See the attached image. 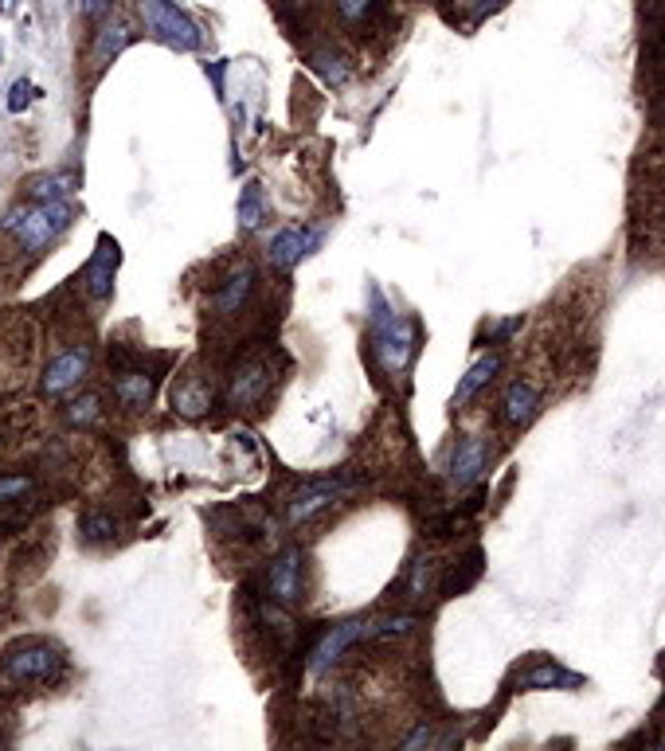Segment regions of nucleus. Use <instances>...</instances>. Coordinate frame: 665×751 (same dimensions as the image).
<instances>
[{
  "label": "nucleus",
  "instance_id": "1",
  "mask_svg": "<svg viewBox=\"0 0 665 751\" xmlns=\"http://www.w3.org/2000/svg\"><path fill=\"white\" fill-rule=\"evenodd\" d=\"M368 345H372L380 372L392 376V380H400L419 353V325L407 313L395 310L376 282L368 286Z\"/></svg>",
  "mask_w": 665,
  "mask_h": 751
},
{
  "label": "nucleus",
  "instance_id": "2",
  "mask_svg": "<svg viewBox=\"0 0 665 751\" xmlns=\"http://www.w3.org/2000/svg\"><path fill=\"white\" fill-rule=\"evenodd\" d=\"M71 219H75V212H71L67 200H47V204H36V200H32V204L12 207L9 216L0 219V231L9 235L20 251L44 254L47 247L56 243L59 235L71 227Z\"/></svg>",
  "mask_w": 665,
  "mask_h": 751
},
{
  "label": "nucleus",
  "instance_id": "3",
  "mask_svg": "<svg viewBox=\"0 0 665 751\" xmlns=\"http://www.w3.org/2000/svg\"><path fill=\"white\" fill-rule=\"evenodd\" d=\"M67 673V657L63 649H56L51 642L39 639H24L12 642L0 657V686L4 689H51L59 686V677Z\"/></svg>",
  "mask_w": 665,
  "mask_h": 751
},
{
  "label": "nucleus",
  "instance_id": "4",
  "mask_svg": "<svg viewBox=\"0 0 665 751\" xmlns=\"http://www.w3.org/2000/svg\"><path fill=\"white\" fill-rule=\"evenodd\" d=\"M138 12L145 20V28H150V36L173 47V51H197L200 47V28L177 9V0H141Z\"/></svg>",
  "mask_w": 665,
  "mask_h": 751
},
{
  "label": "nucleus",
  "instance_id": "5",
  "mask_svg": "<svg viewBox=\"0 0 665 751\" xmlns=\"http://www.w3.org/2000/svg\"><path fill=\"white\" fill-rule=\"evenodd\" d=\"M266 595L274 607H298L306 599V552L298 545L282 548L266 568Z\"/></svg>",
  "mask_w": 665,
  "mask_h": 751
},
{
  "label": "nucleus",
  "instance_id": "6",
  "mask_svg": "<svg viewBox=\"0 0 665 751\" xmlns=\"http://www.w3.org/2000/svg\"><path fill=\"white\" fill-rule=\"evenodd\" d=\"M345 489H348V481H341V478H321V481L298 486L290 493V501H286V525H294V528L310 525L318 513H325L329 505H337Z\"/></svg>",
  "mask_w": 665,
  "mask_h": 751
},
{
  "label": "nucleus",
  "instance_id": "7",
  "mask_svg": "<svg viewBox=\"0 0 665 751\" xmlns=\"http://www.w3.org/2000/svg\"><path fill=\"white\" fill-rule=\"evenodd\" d=\"M489 454H494V451H489V442L482 439V434H462V439L450 446L447 462H442V469H447V481L454 489L474 486V481L486 474Z\"/></svg>",
  "mask_w": 665,
  "mask_h": 751
},
{
  "label": "nucleus",
  "instance_id": "8",
  "mask_svg": "<svg viewBox=\"0 0 665 751\" xmlns=\"http://www.w3.org/2000/svg\"><path fill=\"white\" fill-rule=\"evenodd\" d=\"M321 239H325V231L321 227H282V231L271 235V247H266V259H271L274 271H294V266L301 263V259H310L313 251L321 247Z\"/></svg>",
  "mask_w": 665,
  "mask_h": 751
},
{
  "label": "nucleus",
  "instance_id": "9",
  "mask_svg": "<svg viewBox=\"0 0 665 751\" xmlns=\"http://www.w3.org/2000/svg\"><path fill=\"white\" fill-rule=\"evenodd\" d=\"M271 365H266L263 357H247L244 365L235 368L231 380H227V400H231V407H239V412H251V407H259L271 395Z\"/></svg>",
  "mask_w": 665,
  "mask_h": 751
},
{
  "label": "nucleus",
  "instance_id": "10",
  "mask_svg": "<svg viewBox=\"0 0 665 751\" xmlns=\"http://www.w3.org/2000/svg\"><path fill=\"white\" fill-rule=\"evenodd\" d=\"M86 372H91V345H71L51 357V365L44 368V380H39V384H44L47 395H67L83 384Z\"/></svg>",
  "mask_w": 665,
  "mask_h": 751
},
{
  "label": "nucleus",
  "instance_id": "11",
  "mask_svg": "<svg viewBox=\"0 0 665 751\" xmlns=\"http://www.w3.org/2000/svg\"><path fill=\"white\" fill-rule=\"evenodd\" d=\"M365 627H368L365 619H345L337 627H329L318 639V646L310 649V673H329L345 657L348 646H356V642L365 639Z\"/></svg>",
  "mask_w": 665,
  "mask_h": 751
},
{
  "label": "nucleus",
  "instance_id": "12",
  "mask_svg": "<svg viewBox=\"0 0 665 751\" xmlns=\"http://www.w3.org/2000/svg\"><path fill=\"white\" fill-rule=\"evenodd\" d=\"M118 263H122V251H118V243H114L110 235H103L98 247H94V254H91V263L83 266V286L94 301H106L114 294V274H118Z\"/></svg>",
  "mask_w": 665,
  "mask_h": 751
},
{
  "label": "nucleus",
  "instance_id": "13",
  "mask_svg": "<svg viewBox=\"0 0 665 751\" xmlns=\"http://www.w3.org/2000/svg\"><path fill=\"white\" fill-rule=\"evenodd\" d=\"M254 282H259V274H254L251 263H239L231 274H227L224 282L216 286V294H212V310L219 313V318H231V313H239L247 306V298L254 294Z\"/></svg>",
  "mask_w": 665,
  "mask_h": 751
},
{
  "label": "nucleus",
  "instance_id": "14",
  "mask_svg": "<svg viewBox=\"0 0 665 751\" xmlns=\"http://www.w3.org/2000/svg\"><path fill=\"white\" fill-rule=\"evenodd\" d=\"M541 404H544V395L533 380H513V384L506 388V400H501V419H506L509 427H529V422L541 415Z\"/></svg>",
  "mask_w": 665,
  "mask_h": 751
},
{
  "label": "nucleus",
  "instance_id": "15",
  "mask_svg": "<svg viewBox=\"0 0 665 751\" xmlns=\"http://www.w3.org/2000/svg\"><path fill=\"white\" fill-rule=\"evenodd\" d=\"M583 677L572 673V669H563L560 661H536L533 669H525V673L516 677V689L521 693H541V689H580Z\"/></svg>",
  "mask_w": 665,
  "mask_h": 751
},
{
  "label": "nucleus",
  "instance_id": "16",
  "mask_svg": "<svg viewBox=\"0 0 665 751\" xmlns=\"http://www.w3.org/2000/svg\"><path fill=\"white\" fill-rule=\"evenodd\" d=\"M173 412L185 419H204L212 412V388L200 376H185L180 384H173Z\"/></svg>",
  "mask_w": 665,
  "mask_h": 751
},
{
  "label": "nucleus",
  "instance_id": "17",
  "mask_svg": "<svg viewBox=\"0 0 665 751\" xmlns=\"http://www.w3.org/2000/svg\"><path fill=\"white\" fill-rule=\"evenodd\" d=\"M497 372H501V353H486V357L474 360V365L466 368V376L459 380V388H454V407H466L482 388L494 384Z\"/></svg>",
  "mask_w": 665,
  "mask_h": 751
},
{
  "label": "nucleus",
  "instance_id": "18",
  "mask_svg": "<svg viewBox=\"0 0 665 751\" xmlns=\"http://www.w3.org/2000/svg\"><path fill=\"white\" fill-rule=\"evenodd\" d=\"M114 395H118V404H126V407H150L153 376L145 372V368H126V372H118V380H114Z\"/></svg>",
  "mask_w": 665,
  "mask_h": 751
},
{
  "label": "nucleus",
  "instance_id": "19",
  "mask_svg": "<svg viewBox=\"0 0 665 751\" xmlns=\"http://www.w3.org/2000/svg\"><path fill=\"white\" fill-rule=\"evenodd\" d=\"M235 219L244 231H259L266 224V204H263V184L259 180H247L244 192H239V204H235Z\"/></svg>",
  "mask_w": 665,
  "mask_h": 751
},
{
  "label": "nucleus",
  "instance_id": "20",
  "mask_svg": "<svg viewBox=\"0 0 665 751\" xmlns=\"http://www.w3.org/2000/svg\"><path fill=\"white\" fill-rule=\"evenodd\" d=\"M435 583H439V560H435V556H419V560L412 563V572H407L403 592H407V599L423 603L435 595Z\"/></svg>",
  "mask_w": 665,
  "mask_h": 751
},
{
  "label": "nucleus",
  "instance_id": "21",
  "mask_svg": "<svg viewBox=\"0 0 665 751\" xmlns=\"http://www.w3.org/2000/svg\"><path fill=\"white\" fill-rule=\"evenodd\" d=\"M419 630V615H384L365 627V642H395Z\"/></svg>",
  "mask_w": 665,
  "mask_h": 751
},
{
  "label": "nucleus",
  "instance_id": "22",
  "mask_svg": "<svg viewBox=\"0 0 665 751\" xmlns=\"http://www.w3.org/2000/svg\"><path fill=\"white\" fill-rule=\"evenodd\" d=\"M114 533H118V521L106 509H86L79 516V540L83 545H106V540H114Z\"/></svg>",
  "mask_w": 665,
  "mask_h": 751
},
{
  "label": "nucleus",
  "instance_id": "23",
  "mask_svg": "<svg viewBox=\"0 0 665 751\" xmlns=\"http://www.w3.org/2000/svg\"><path fill=\"white\" fill-rule=\"evenodd\" d=\"M133 32L126 28V24H110V28L98 32V39H94V67L103 71L106 63H114V56H122L126 47H130Z\"/></svg>",
  "mask_w": 665,
  "mask_h": 751
},
{
  "label": "nucleus",
  "instance_id": "24",
  "mask_svg": "<svg viewBox=\"0 0 665 751\" xmlns=\"http://www.w3.org/2000/svg\"><path fill=\"white\" fill-rule=\"evenodd\" d=\"M310 67L318 71L321 79H325L329 86H345L348 79H353V67H348V59L341 56V51H313L310 56Z\"/></svg>",
  "mask_w": 665,
  "mask_h": 751
},
{
  "label": "nucleus",
  "instance_id": "25",
  "mask_svg": "<svg viewBox=\"0 0 665 751\" xmlns=\"http://www.w3.org/2000/svg\"><path fill=\"white\" fill-rule=\"evenodd\" d=\"M63 419L71 422V427H79V431H86V427H94V422L103 419V400L98 395H79V400H71V404L63 407Z\"/></svg>",
  "mask_w": 665,
  "mask_h": 751
},
{
  "label": "nucleus",
  "instance_id": "26",
  "mask_svg": "<svg viewBox=\"0 0 665 751\" xmlns=\"http://www.w3.org/2000/svg\"><path fill=\"white\" fill-rule=\"evenodd\" d=\"M75 192V177H63V172H56V177H36L28 184V196L36 200V204H47V200H67Z\"/></svg>",
  "mask_w": 665,
  "mask_h": 751
},
{
  "label": "nucleus",
  "instance_id": "27",
  "mask_svg": "<svg viewBox=\"0 0 665 751\" xmlns=\"http://www.w3.org/2000/svg\"><path fill=\"white\" fill-rule=\"evenodd\" d=\"M44 545H24L16 548V556H12V575L16 580H36L39 572H44Z\"/></svg>",
  "mask_w": 665,
  "mask_h": 751
},
{
  "label": "nucleus",
  "instance_id": "28",
  "mask_svg": "<svg viewBox=\"0 0 665 751\" xmlns=\"http://www.w3.org/2000/svg\"><path fill=\"white\" fill-rule=\"evenodd\" d=\"M376 9H380V0H337V16L348 28H365Z\"/></svg>",
  "mask_w": 665,
  "mask_h": 751
},
{
  "label": "nucleus",
  "instance_id": "29",
  "mask_svg": "<svg viewBox=\"0 0 665 751\" xmlns=\"http://www.w3.org/2000/svg\"><path fill=\"white\" fill-rule=\"evenodd\" d=\"M24 493H32V478H28V474H12V478H0V505H4V501H20Z\"/></svg>",
  "mask_w": 665,
  "mask_h": 751
},
{
  "label": "nucleus",
  "instance_id": "30",
  "mask_svg": "<svg viewBox=\"0 0 665 751\" xmlns=\"http://www.w3.org/2000/svg\"><path fill=\"white\" fill-rule=\"evenodd\" d=\"M36 86L28 83V79H20V83H12V91H9V114H20V110H28V103L36 98Z\"/></svg>",
  "mask_w": 665,
  "mask_h": 751
},
{
  "label": "nucleus",
  "instance_id": "31",
  "mask_svg": "<svg viewBox=\"0 0 665 751\" xmlns=\"http://www.w3.org/2000/svg\"><path fill=\"white\" fill-rule=\"evenodd\" d=\"M423 743H427V748H431V743H435V732H431V724H427V720L415 724V732L403 736L400 748H403V751H412V748H423Z\"/></svg>",
  "mask_w": 665,
  "mask_h": 751
},
{
  "label": "nucleus",
  "instance_id": "32",
  "mask_svg": "<svg viewBox=\"0 0 665 751\" xmlns=\"http://www.w3.org/2000/svg\"><path fill=\"white\" fill-rule=\"evenodd\" d=\"M110 4L114 0H79V12H83V20H98Z\"/></svg>",
  "mask_w": 665,
  "mask_h": 751
},
{
  "label": "nucleus",
  "instance_id": "33",
  "mask_svg": "<svg viewBox=\"0 0 665 751\" xmlns=\"http://www.w3.org/2000/svg\"><path fill=\"white\" fill-rule=\"evenodd\" d=\"M204 71L212 75V83H216V98H224V63H207Z\"/></svg>",
  "mask_w": 665,
  "mask_h": 751
},
{
  "label": "nucleus",
  "instance_id": "34",
  "mask_svg": "<svg viewBox=\"0 0 665 751\" xmlns=\"http://www.w3.org/2000/svg\"><path fill=\"white\" fill-rule=\"evenodd\" d=\"M0 4H4V0H0Z\"/></svg>",
  "mask_w": 665,
  "mask_h": 751
}]
</instances>
